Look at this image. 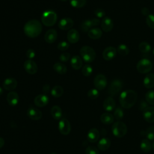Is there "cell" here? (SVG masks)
Instances as JSON below:
<instances>
[{
  "mask_svg": "<svg viewBox=\"0 0 154 154\" xmlns=\"http://www.w3.org/2000/svg\"><path fill=\"white\" fill-rule=\"evenodd\" d=\"M137 93L133 90H126L121 93L119 102L122 108L129 109L134 106L137 100Z\"/></svg>",
  "mask_w": 154,
  "mask_h": 154,
  "instance_id": "6da1fadb",
  "label": "cell"
},
{
  "mask_svg": "<svg viewBox=\"0 0 154 154\" xmlns=\"http://www.w3.org/2000/svg\"><path fill=\"white\" fill-rule=\"evenodd\" d=\"M42 30V26L38 20H30L24 25L23 31L25 34L30 38L38 37Z\"/></svg>",
  "mask_w": 154,
  "mask_h": 154,
  "instance_id": "7a4b0ae2",
  "label": "cell"
},
{
  "mask_svg": "<svg viewBox=\"0 0 154 154\" xmlns=\"http://www.w3.org/2000/svg\"><path fill=\"white\" fill-rule=\"evenodd\" d=\"M57 20V13L51 10L45 11L41 16L42 23L46 26H52L56 23Z\"/></svg>",
  "mask_w": 154,
  "mask_h": 154,
  "instance_id": "3957f363",
  "label": "cell"
},
{
  "mask_svg": "<svg viewBox=\"0 0 154 154\" xmlns=\"http://www.w3.org/2000/svg\"><path fill=\"white\" fill-rule=\"evenodd\" d=\"M79 52L82 60L86 63L93 62L96 57L95 51L89 46H83L81 47Z\"/></svg>",
  "mask_w": 154,
  "mask_h": 154,
  "instance_id": "277c9868",
  "label": "cell"
},
{
  "mask_svg": "<svg viewBox=\"0 0 154 154\" xmlns=\"http://www.w3.org/2000/svg\"><path fill=\"white\" fill-rule=\"evenodd\" d=\"M113 135L118 138L124 137L128 131V128L126 124L121 121H117L112 125L111 128Z\"/></svg>",
  "mask_w": 154,
  "mask_h": 154,
  "instance_id": "5b68a950",
  "label": "cell"
},
{
  "mask_svg": "<svg viewBox=\"0 0 154 154\" xmlns=\"http://www.w3.org/2000/svg\"><path fill=\"white\" fill-rule=\"evenodd\" d=\"M123 85V83L121 80L119 79L112 80L108 87V94L111 97L117 95L122 89Z\"/></svg>",
  "mask_w": 154,
  "mask_h": 154,
  "instance_id": "8992f818",
  "label": "cell"
},
{
  "mask_svg": "<svg viewBox=\"0 0 154 154\" xmlns=\"http://www.w3.org/2000/svg\"><path fill=\"white\" fill-rule=\"evenodd\" d=\"M153 67V64L152 62L147 59L143 58L140 60L137 64V70L140 73H148L151 71Z\"/></svg>",
  "mask_w": 154,
  "mask_h": 154,
  "instance_id": "52a82bcc",
  "label": "cell"
},
{
  "mask_svg": "<svg viewBox=\"0 0 154 154\" xmlns=\"http://www.w3.org/2000/svg\"><path fill=\"white\" fill-rule=\"evenodd\" d=\"M94 85L98 90H103L107 85V79L103 74L97 75L94 79Z\"/></svg>",
  "mask_w": 154,
  "mask_h": 154,
  "instance_id": "ba28073f",
  "label": "cell"
},
{
  "mask_svg": "<svg viewBox=\"0 0 154 154\" xmlns=\"http://www.w3.org/2000/svg\"><path fill=\"white\" fill-rule=\"evenodd\" d=\"M58 130L60 132L64 135H68L71 131L70 123L67 119H62L58 123Z\"/></svg>",
  "mask_w": 154,
  "mask_h": 154,
  "instance_id": "9c48e42d",
  "label": "cell"
},
{
  "mask_svg": "<svg viewBox=\"0 0 154 154\" xmlns=\"http://www.w3.org/2000/svg\"><path fill=\"white\" fill-rule=\"evenodd\" d=\"M23 67L25 71L30 75H34L37 73L38 67L37 64L32 60H27L24 62Z\"/></svg>",
  "mask_w": 154,
  "mask_h": 154,
  "instance_id": "30bf717a",
  "label": "cell"
},
{
  "mask_svg": "<svg viewBox=\"0 0 154 154\" xmlns=\"http://www.w3.org/2000/svg\"><path fill=\"white\" fill-rule=\"evenodd\" d=\"M117 54V49L113 46L106 48L102 52V57L106 61H109L113 59Z\"/></svg>",
  "mask_w": 154,
  "mask_h": 154,
  "instance_id": "8fae6325",
  "label": "cell"
},
{
  "mask_svg": "<svg viewBox=\"0 0 154 154\" xmlns=\"http://www.w3.org/2000/svg\"><path fill=\"white\" fill-rule=\"evenodd\" d=\"M28 117L33 120H38L42 117V112L38 109L31 106L27 110Z\"/></svg>",
  "mask_w": 154,
  "mask_h": 154,
  "instance_id": "7c38bea8",
  "label": "cell"
},
{
  "mask_svg": "<svg viewBox=\"0 0 154 154\" xmlns=\"http://www.w3.org/2000/svg\"><path fill=\"white\" fill-rule=\"evenodd\" d=\"M74 25V21L70 17H64L58 22V27L61 30H67L72 28Z\"/></svg>",
  "mask_w": 154,
  "mask_h": 154,
  "instance_id": "4fadbf2b",
  "label": "cell"
},
{
  "mask_svg": "<svg viewBox=\"0 0 154 154\" xmlns=\"http://www.w3.org/2000/svg\"><path fill=\"white\" fill-rule=\"evenodd\" d=\"M17 82L14 78H7L2 82V87L6 90H13L16 88Z\"/></svg>",
  "mask_w": 154,
  "mask_h": 154,
  "instance_id": "5bb4252c",
  "label": "cell"
},
{
  "mask_svg": "<svg viewBox=\"0 0 154 154\" xmlns=\"http://www.w3.org/2000/svg\"><path fill=\"white\" fill-rule=\"evenodd\" d=\"M143 117L144 120L148 123L154 122V106H149L143 111Z\"/></svg>",
  "mask_w": 154,
  "mask_h": 154,
  "instance_id": "9a60e30c",
  "label": "cell"
},
{
  "mask_svg": "<svg viewBox=\"0 0 154 154\" xmlns=\"http://www.w3.org/2000/svg\"><path fill=\"white\" fill-rule=\"evenodd\" d=\"M34 102L37 106L44 107L48 103L49 97L46 94H38L34 98Z\"/></svg>",
  "mask_w": 154,
  "mask_h": 154,
  "instance_id": "2e32d148",
  "label": "cell"
},
{
  "mask_svg": "<svg viewBox=\"0 0 154 154\" xmlns=\"http://www.w3.org/2000/svg\"><path fill=\"white\" fill-rule=\"evenodd\" d=\"M114 26L112 20L109 17H105L101 22V28L106 32L111 31Z\"/></svg>",
  "mask_w": 154,
  "mask_h": 154,
  "instance_id": "e0dca14e",
  "label": "cell"
},
{
  "mask_svg": "<svg viewBox=\"0 0 154 154\" xmlns=\"http://www.w3.org/2000/svg\"><path fill=\"white\" fill-rule=\"evenodd\" d=\"M103 108L105 111L108 112H111L114 110L116 108L115 100L111 96L106 97L103 101Z\"/></svg>",
  "mask_w": 154,
  "mask_h": 154,
  "instance_id": "ac0fdd59",
  "label": "cell"
},
{
  "mask_svg": "<svg viewBox=\"0 0 154 154\" xmlns=\"http://www.w3.org/2000/svg\"><path fill=\"white\" fill-rule=\"evenodd\" d=\"M80 36L78 31L75 29H70L67 34V38L70 43H76L79 40Z\"/></svg>",
  "mask_w": 154,
  "mask_h": 154,
  "instance_id": "d6986e66",
  "label": "cell"
},
{
  "mask_svg": "<svg viewBox=\"0 0 154 154\" xmlns=\"http://www.w3.org/2000/svg\"><path fill=\"white\" fill-rule=\"evenodd\" d=\"M19 100L18 94L15 91H10L7 94V101L11 106H15L17 105Z\"/></svg>",
  "mask_w": 154,
  "mask_h": 154,
  "instance_id": "ffe728a7",
  "label": "cell"
},
{
  "mask_svg": "<svg viewBox=\"0 0 154 154\" xmlns=\"http://www.w3.org/2000/svg\"><path fill=\"white\" fill-rule=\"evenodd\" d=\"M57 38V32L54 29H50L46 31L45 35V40L48 43H54Z\"/></svg>",
  "mask_w": 154,
  "mask_h": 154,
  "instance_id": "44dd1931",
  "label": "cell"
},
{
  "mask_svg": "<svg viewBox=\"0 0 154 154\" xmlns=\"http://www.w3.org/2000/svg\"><path fill=\"white\" fill-rule=\"evenodd\" d=\"M100 137V132L96 128L90 129L87 134V140L90 143L96 142Z\"/></svg>",
  "mask_w": 154,
  "mask_h": 154,
  "instance_id": "7402d4cb",
  "label": "cell"
},
{
  "mask_svg": "<svg viewBox=\"0 0 154 154\" xmlns=\"http://www.w3.org/2000/svg\"><path fill=\"white\" fill-rule=\"evenodd\" d=\"M144 86L148 89L152 88L154 87V74L147 73L143 79Z\"/></svg>",
  "mask_w": 154,
  "mask_h": 154,
  "instance_id": "603a6c76",
  "label": "cell"
},
{
  "mask_svg": "<svg viewBox=\"0 0 154 154\" xmlns=\"http://www.w3.org/2000/svg\"><path fill=\"white\" fill-rule=\"evenodd\" d=\"M70 64L75 70H79L82 66V60L77 55H73L70 59Z\"/></svg>",
  "mask_w": 154,
  "mask_h": 154,
  "instance_id": "cb8c5ba5",
  "label": "cell"
},
{
  "mask_svg": "<svg viewBox=\"0 0 154 154\" xmlns=\"http://www.w3.org/2000/svg\"><path fill=\"white\" fill-rule=\"evenodd\" d=\"M111 146V141L108 138L103 137L101 138L98 143H97V147L99 150L102 151H105L108 150Z\"/></svg>",
  "mask_w": 154,
  "mask_h": 154,
  "instance_id": "d4e9b609",
  "label": "cell"
},
{
  "mask_svg": "<svg viewBox=\"0 0 154 154\" xmlns=\"http://www.w3.org/2000/svg\"><path fill=\"white\" fill-rule=\"evenodd\" d=\"M102 35V31L99 28H93L88 32V36L93 40L99 39Z\"/></svg>",
  "mask_w": 154,
  "mask_h": 154,
  "instance_id": "484cf974",
  "label": "cell"
},
{
  "mask_svg": "<svg viewBox=\"0 0 154 154\" xmlns=\"http://www.w3.org/2000/svg\"><path fill=\"white\" fill-rule=\"evenodd\" d=\"M100 119L102 123L105 125H110L113 123L114 117L111 113L105 112L100 116Z\"/></svg>",
  "mask_w": 154,
  "mask_h": 154,
  "instance_id": "4316f807",
  "label": "cell"
},
{
  "mask_svg": "<svg viewBox=\"0 0 154 154\" xmlns=\"http://www.w3.org/2000/svg\"><path fill=\"white\" fill-rule=\"evenodd\" d=\"M51 114L52 117L55 120H60L62 117V111L58 105H54L51 108Z\"/></svg>",
  "mask_w": 154,
  "mask_h": 154,
  "instance_id": "83f0119b",
  "label": "cell"
},
{
  "mask_svg": "<svg viewBox=\"0 0 154 154\" xmlns=\"http://www.w3.org/2000/svg\"><path fill=\"white\" fill-rule=\"evenodd\" d=\"M140 147L141 150L145 153H147L150 151L152 147V143H150V140L147 138H144L141 140Z\"/></svg>",
  "mask_w": 154,
  "mask_h": 154,
  "instance_id": "f1b7e54d",
  "label": "cell"
},
{
  "mask_svg": "<svg viewBox=\"0 0 154 154\" xmlns=\"http://www.w3.org/2000/svg\"><path fill=\"white\" fill-rule=\"evenodd\" d=\"M141 134L145 136L149 140H154V126L149 127L146 131H142Z\"/></svg>",
  "mask_w": 154,
  "mask_h": 154,
  "instance_id": "f546056e",
  "label": "cell"
},
{
  "mask_svg": "<svg viewBox=\"0 0 154 154\" xmlns=\"http://www.w3.org/2000/svg\"><path fill=\"white\" fill-rule=\"evenodd\" d=\"M53 68L55 72H57L60 75L65 74L67 70V67L64 64L59 62L55 63L53 66Z\"/></svg>",
  "mask_w": 154,
  "mask_h": 154,
  "instance_id": "4dcf8cb0",
  "label": "cell"
},
{
  "mask_svg": "<svg viewBox=\"0 0 154 154\" xmlns=\"http://www.w3.org/2000/svg\"><path fill=\"white\" fill-rule=\"evenodd\" d=\"M63 93H64V90L63 87L60 85L54 86L51 91V93L52 96L54 97H61L63 94Z\"/></svg>",
  "mask_w": 154,
  "mask_h": 154,
  "instance_id": "1f68e13d",
  "label": "cell"
},
{
  "mask_svg": "<svg viewBox=\"0 0 154 154\" xmlns=\"http://www.w3.org/2000/svg\"><path fill=\"white\" fill-rule=\"evenodd\" d=\"M138 49L142 53H148L151 51V46L147 42H142L138 45Z\"/></svg>",
  "mask_w": 154,
  "mask_h": 154,
  "instance_id": "d6a6232c",
  "label": "cell"
},
{
  "mask_svg": "<svg viewBox=\"0 0 154 154\" xmlns=\"http://www.w3.org/2000/svg\"><path fill=\"white\" fill-rule=\"evenodd\" d=\"M117 51L120 55L122 56H126L129 53V48L127 45L125 44H120L118 46Z\"/></svg>",
  "mask_w": 154,
  "mask_h": 154,
  "instance_id": "836d02e7",
  "label": "cell"
},
{
  "mask_svg": "<svg viewBox=\"0 0 154 154\" xmlns=\"http://www.w3.org/2000/svg\"><path fill=\"white\" fill-rule=\"evenodd\" d=\"M91 27H93V25L91 20H85L80 24V29L83 32H88Z\"/></svg>",
  "mask_w": 154,
  "mask_h": 154,
  "instance_id": "e575fe53",
  "label": "cell"
},
{
  "mask_svg": "<svg viewBox=\"0 0 154 154\" xmlns=\"http://www.w3.org/2000/svg\"><path fill=\"white\" fill-rule=\"evenodd\" d=\"M87 0H70V4L72 7L76 8H82L85 5Z\"/></svg>",
  "mask_w": 154,
  "mask_h": 154,
  "instance_id": "d590c367",
  "label": "cell"
},
{
  "mask_svg": "<svg viewBox=\"0 0 154 154\" xmlns=\"http://www.w3.org/2000/svg\"><path fill=\"white\" fill-rule=\"evenodd\" d=\"M146 102L150 105L154 106V90H149L145 94Z\"/></svg>",
  "mask_w": 154,
  "mask_h": 154,
  "instance_id": "8d00e7d4",
  "label": "cell"
},
{
  "mask_svg": "<svg viewBox=\"0 0 154 154\" xmlns=\"http://www.w3.org/2000/svg\"><path fill=\"white\" fill-rule=\"evenodd\" d=\"M124 116V111L123 109L120 107V106H117L114 109V118L117 120L118 121H120V120H122L123 119Z\"/></svg>",
  "mask_w": 154,
  "mask_h": 154,
  "instance_id": "74e56055",
  "label": "cell"
},
{
  "mask_svg": "<svg viewBox=\"0 0 154 154\" xmlns=\"http://www.w3.org/2000/svg\"><path fill=\"white\" fill-rule=\"evenodd\" d=\"M93 72V67L90 64H85L82 69V73L85 76H89Z\"/></svg>",
  "mask_w": 154,
  "mask_h": 154,
  "instance_id": "f35d334b",
  "label": "cell"
},
{
  "mask_svg": "<svg viewBox=\"0 0 154 154\" xmlns=\"http://www.w3.org/2000/svg\"><path fill=\"white\" fill-rule=\"evenodd\" d=\"M87 96L91 99H96L99 96V92L96 88H91L87 92Z\"/></svg>",
  "mask_w": 154,
  "mask_h": 154,
  "instance_id": "ab89813d",
  "label": "cell"
},
{
  "mask_svg": "<svg viewBox=\"0 0 154 154\" xmlns=\"http://www.w3.org/2000/svg\"><path fill=\"white\" fill-rule=\"evenodd\" d=\"M147 25L151 29H154V14H149L146 19Z\"/></svg>",
  "mask_w": 154,
  "mask_h": 154,
  "instance_id": "60d3db41",
  "label": "cell"
},
{
  "mask_svg": "<svg viewBox=\"0 0 154 154\" xmlns=\"http://www.w3.org/2000/svg\"><path fill=\"white\" fill-rule=\"evenodd\" d=\"M69 48V43L65 41H62L58 43L57 45V48L61 51H65Z\"/></svg>",
  "mask_w": 154,
  "mask_h": 154,
  "instance_id": "b9f144b4",
  "label": "cell"
},
{
  "mask_svg": "<svg viewBox=\"0 0 154 154\" xmlns=\"http://www.w3.org/2000/svg\"><path fill=\"white\" fill-rule=\"evenodd\" d=\"M98 149L93 146H88L85 149V154H99Z\"/></svg>",
  "mask_w": 154,
  "mask_h": 154,
  "instance_id": "7bdbcfd3",
  "label": "cell"
},
{
  "mask_svg": "<svg viewBox=\"0 0 154 154\" xmlns=\"http://www.w3.org/2000/svg\"><path fill=\"white\" fill-rule=\"evenodd\" d=\"M94 15L98 18L103 17L105 16V11L103 9L100 8H97L94 10Z\"/></svg>",
  "mask_w": 154,
  "mask_h": 154,
  "instance_id": "ee69618b",
  "label": "cell"
},
{
  "mask_svg": "<svg viewBox=\"0 0 154 154\" xmlns=\"http://www.w3.org/2000/svg\"><path fill=\"white\" fill-rule=\"evenodd\" d=\"M70 58V54L68 52H63L60 54L59 57V59L62 62H67L68 61Z\"/></svg>",
  "mask_w": 154,
  "mask_h": 154,
  "instance_id": "f6af8a7d",
  "label": "cell"
},
{
  "mask_svg": "<svg viewBox=\"0 0 154 154\" xmlns=\"http://www.w3.org/2000/svg\"><path fill=\"white\" fill-rule=\"evenodd\" d=\"M35 52L34 49H29L27 50L26 52V56L28 58V60H32L35 57Z\"/></svg>",
  "mask_w": 154,
  "mask_h": 154,
  "instance_id": "bcb514c9",
  "label": "cell"
},
{
  "mask_svg": "<svg viewBox=\"0 0 154 154\" xmlns=\"http://www.w3.org/2000/svg\"><path fill=\"white\" fill-rule=\"evenodd\" d=\"M149 107V103L146 102V100H141L139 103V109L141 111H144L147 108Z\"/></svg>",
  "mask_w": 154,
  "mask_h": 154,
  "instance_id": "7dc6e473",
  "label": "cell"
},
{
  "mask_svg": "<svg viewBox=\"0 0 154 154\" xmlns=\"http://www.w3.org/2000/svg\"><path fill=\"white\" fill-rule=\"evenodd\" d=\"M141 14L143 15V16H147L149 14H150V10L147 7H143L141 10Z\"/></svg>",
  "mask_w": 154,
  "mask_h": 154,
  "instance_id": "c3c4849f",
  "label": "cell"
},
{
  "mask_svg": "<svg viewBox=\"0 0 154 154\" xmlns=\"http://www.w3.org/2000/svg\"><path fill=\"white\" fill-rule=\"evenodd\" d=\"M50 90V86L49 84H46L43 87V89H42V91L43 92V93L45 94H46Z\"/></svg>",
  "mask_w": 154,
  "mask_h": 154,
  "instance_id": "681fc988",
  "label": "cell"
},
{
  "mask_svg": "<svg viewBox=\"0 0 154 154\" xmlns=\"http://www.w3.org/2000/svg\"><path fill=\"white\" fill-rule=\"evenodd\" d=\"M91 23L93 26H97L99 23H100V20L97 18H94L91 20Z\"/></svg>",
  "mask_w": 154,
  "mask_h": 154,
  "instance_id": "f907efd6",
  "label": "cell"
},
{
  "mask_svg": "<svg viewBox=\"0 0 154 154\" xmlns=\"http://www.w3.org/2000/svg\"><path fill=\"white\" fill-rule=\"evenodd\" d=\"M4 143H5L4 140L2 138L0 137V149L3 147V146L4 145Z\"/></svg>",
  "mask_w": 154,
  "mask_h": 154,
  "instance_id": "816d5d0a",
  "label": "cell"
},
{
  "mask_svg": "<svg viewBox=\"0 0 154 154\" xmlns=\"http://www.w3.org/2000/svg\"><path fill=\"white\" fill-rule=\"evenodd\" d=\"M101 134H102V135H105L106 134V130H105V129H102V131H101Z\"/></svg>",
  "mask_w": 154,
  "mask_h": 154,
  "instance_id": "f5cc1de1",
  "label": "cell"
},
{
  "mask_svg": "<svg viewBox=\"0 0 154 154\" xmlns=\"http://www.w3.org/2000/svg\"><path fill=\"white\" fill-rule=\"evenodd\" d=\"M2 93H3V89L2 87H0V96H1L2 94Z\"/></svg>",
  "mask_w": 154,
  "mask_h": 154,
  "instance_id": "db71d44e",
  "label": "cell"
},
{
  "mask_svg": "<svg viewBox=\"0 0 154 154\" xmlns=\"http://www.w3.org/2000/svg\"><path fill=\"white\" fill-rule=\"evenodd\" d=\"M152 147L153 148V149L154 150V141H153V143H152Z\"/></svg>",
  "mask_w": 154,
  "mask_h": 154,
  "instance_id": "11a10c76",
  "label": "cell"
},
{
  "mask_svg": "<svg viewBox=\"0 0 154 154\" xmlns=\"http://www.w3.org/2000/svg\"><path fill=\"white\" fill-rule=\"evenodd\" d=\"M60 1H61V2H65V1H66L67 0H60Z\"/></svg>",
  "mask_w": 154,
  "mask_h": 154,
  "instance_id": "9f6ffc18",
  "label": "cell"
},
{
  "mask_svg": "<svg viewBox=\"0 0 154 154\" xmlns=\"http://www.w3.org/2000/svg\"><path fill=\"white\" fill-rule=\"evenodd\" d=\"M51 154H57L56 153H54V152H53V153H51Z\"/></svg>",
  "mask_w": 154,
  "mask_h": 154,
  "instance_id": "6f0895ef",
  "label": "cell"
},
{
  "mask_svg": "<svg viewBox=\"0 0 154 154\" xmlns=\"http://www.w3.org/2000/svg\"><path fill=\"white\" fill-rule=\"evenodd\" d=\"M153 55H154V49H153Z\"/></svg>",
  "mask_w": 154,
  "mask_h": 154,
  "instance_id": "680465c9",
  "label": "cell"
}]
</instances>
